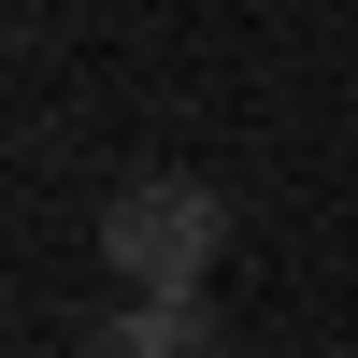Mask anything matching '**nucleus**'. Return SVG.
Returning a JSON list of instances; mask_svg holds the SVG:
<instances>
[{
    "instance_id": "obj_1",
    "label": "nucleus",
    "mask_w": 358,
    "mask_h": 358,
    "mask_svg": "<svg viewBox=\"0 0 358 358\" xmlns=\"http://www.w3.org/2000/svg\"><path fill=\"white\" fill-rule=\"evenodd\" d=\"M215 258H229V201L201 187V172H129V187L101 201V273L115 287H158L172 301V287H201Z\"/></svg>"
},
{
    "instance_id": "obj_2",
    "label": "nucleus",
    "mask_w": 358,
    "mask_h": 358,
    "mask_svg": "<svg viewBox=\"0 0 358 358\" xmlns=\"http://www.w3.org/2000/svg\"><path fill=\"white\" fill-rule=\"evenodd\" d=\"M86 358H215V301H201V287H129V301L101 315V330H86Z\"/></svg>"
}]
</instances>
